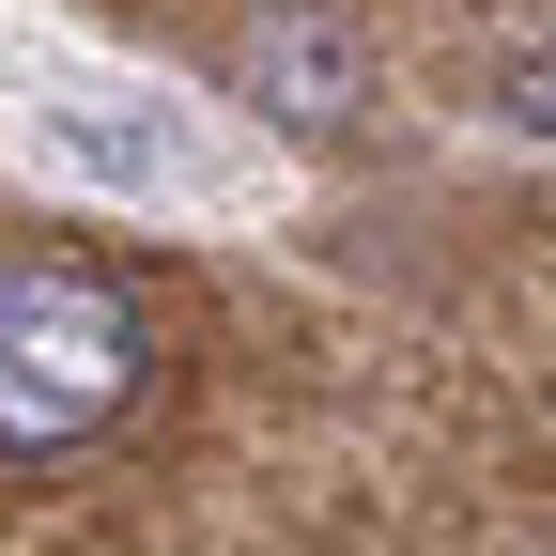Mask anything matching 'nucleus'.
Here are the masks:
<instances>
[{
    "mask_svg": "<svg viewBox=\"0 0 556 556\" xmlns=\"http://www.w3.org/2000/svg\"><path fill=\"white\" fill-rule=\"evenodd\" d=\"M170 387V325L93 248H0V479L124 448Z\"/></svg>",
    "mask_w": 556,
    "mask_h": 556,
    "instance_id": "nucleus-1",
    "label": "nucleus"
},
{
    "mask_svg": "<svg viewBox=\"0 0 556 556\" xmlns=\"http://www.w3.org/2000/svg\"><path fill=\"white\" fill-rule=\"evenodd\" d=\"M248 93H309V124H340V47L309 16H248Z\"/></svg>",
    "mask_w": 556,
    "mask_h": 556,
    "instance_id": "nucleus-2",
    "label": "nucleus"
},
{
    "mask_svg": "<svg viewBox=\"0 0 556 556\" xmlns=\"http://www.w3.org/2000/svg\"><path fill=\"white\" fill-rule=\"evenodd\" d=\"M510 124H556V62H510Z\"/></svg>",
    "mask_w": 556,
    "mask_h": 556,
    "instance_id": "nucleus-3",
    "label": "nucleus"
}]
</instances>
